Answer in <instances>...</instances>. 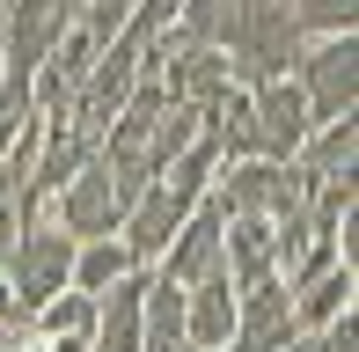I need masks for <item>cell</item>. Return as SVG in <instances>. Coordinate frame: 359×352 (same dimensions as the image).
Here are the masks:
<instances>
[{
    "mask_svg": "<svg viewBox=\"0 0 359 352\" xmlns=\"http://www.w3.org/2000/svg\"><path fill=\"white\" fill-rule=\"evenodd\" d=\"M250 118H257V154H264V162H293V147L316 133V118H308V103H301V88H293V74L250 88Z\"/></svg>",
    "mask_w": 359,
    "mask_h": 352,
    "instance_id": "obj_8",
    "label": "cell"
},
{
    "mask_svg": "<svg viewBox=\"0 0 359 352\" xmlns=\"http://www.w3.org/2000/svg\"><path fill=\"white\" fill-rule=\"evenodd\" d=\"M8 316H22V309H15V294H8V279H0V323H8Z\"/></svg>",
    "mask_w": 359,
    "mask_h": 352,
    "instance_id": "obj_20",
    "label": "cell"
},
{
    "mask_svg": "<svg viewBox=\"0 0 359 352\" xmlns=\"http://www.w3.org/2000/svg\"><path fill=\"white\" fill-rule=\"evenodd\" d=\"M286 352H301V345H286Z\"/></svg>",
    "mask_w": 359,
    "mask_h": 352,
    "instance_id": "obj_21",
    "label": "cell"
},
{
    "mask_svg": "<svg viewBox=\"0 0 359 352\" xmlns=\"http://www.w3.org/2000/svg\"><path fill=\"white\" fill-rule=\"evenodd\" d=\"M213 169H220V147H213V133H198V140H191V147L176 154L161 176H147V191L125 205V228H118V235H125V250H133L140 264H154V257H161V243L184 228V213L205 198V191H213Z\"/></svg>",
    "mask_w": 359,
    "mask_h": 352,
    "instance_id": "obj_1",
    "label": "cell"
},
{
    "mask_svg": "<svg viewBox=\"0 0 359 352\" xmlns=\"http://www.w3.org/2000/svg\"><path fill=\"white\" fill-rule=\"evenodd\" d=\"M301 352H359V323H352V309L337 316V323H323V330H308Z\"/></svg>",
    "mask_w": 359,
    "mask_h": 352,
    "instance_id": "obj_19",
    "label": "cell"
},
{
    "mask_svg": "<svg viewBox=\"0 0 359 352\" xmlns=\"http://www.w3.org/2000/svg\"><path fill=\"white\" fill-rule=\"evenodd\" d=\"M140 257L125 250V235H95V243H74V294H103L118 286Z\"/></svg>",
    "mask_w": 359,
    "mask_h": 352,
    "instance_id": "obj_16",
    "label": "cell"
},
{
    "mask_svg": "<svg viewBox=\"0 0 359 352\" xmlns=\"http://www.w3.org/2000/svg\"><path fill=\"white\" fill-rule=\"evenodd\" d=\"M184 352H191V345H184Z\"/></svg>",
    "mask_w": 359,
    "mask_h": 352,
    "instance_id": "obj_23",
    "label": "cell"
},
{
    "mask_svg": "<svg viewBox=\"0 0 359 352\" xmlns=\"http://www.w3.org/2000/svg\"><path fill=\"white\" fill-rule=\"evenodd\" d=\"M22 125H29V88L0 74V154L15 147V133H22Z\"/></svg>",
    "mask_w": 359,
    "mask_h": 352,
    "instance_id": "obj_18",
    "label": "cell"
},
{
    "mask_svg": "<svg viewBox=\"0 0 359 352\" xmlns=\"http://www.w3.org/2000/svg\"><path fill=\"white\" fill-rule=\"evenodd\" d=\"M293 22H301V37H352L359 0H293Z\"/></svg>",
    "mask_w": 359,
    "mask_h": 352,
    "instance_id": "obj_17",
    "label": "cell"
},
{
    "mask_svg": "<svg viewBox=\"0 0 359 352\" xmlns=\"http://www.w3.org/2000/svg\"><path fill=\"white\" fill-rule=\"evenodd\" d=\"M220 271H227V286H264V279H279V228L271 220H227V235H220Z\"/></svg>",
    "mask_w": 359,
    "mask_h": 352,
    "instance_id": "obj_10",
    "label": "cell"
},
{
    "mask_svg": "<svg viewBox=\"0 0 359 352\" xmlns=\"http://www.w3.org/2000/svg\"><path fill=\"white\" fill-rule=\"evenodd\" d=\"M293 88L316 125L359 118V37H308V52L293 59Z\"/></svg>",
    "mask_w": 359,
    "mask_h": 352,
    "instance_id": "obj_4",
    "label": "cell"
},
{
    "mask_svg": "<svg viewBox=\"0 0 359 352\" xmlns=\"http://www.w3.org/2000/svg\"><path fill=\"white\" fill-rule=\"evenodd\" d=\"M220 235H227V213L213 198H198L184 213V228L161 243V257H154V271L161 279H176V286H191V279H205V271H220Z\"/></svg>",
    "mask_w": 359,
    "mask_h": 352,
    "instance_id": "obj_9",
    "label": "cell"
},
{
    "mask_svg": "<svg viewBox=\"0 0 359 352\" xmlns=\"http://www.w3.org/2000/svg\"><path fill=\"white\" fill-rule=\"evenodd\" d=\"M227 330H235V286H227V271L191 279L184 286V345L191 352H220Z\"/></svg>",
    "mask_w": 359,
    "mask_h": 352,
    "instance_id": "obj_11",
    "label": "cell"
},
{
    "mask_svg": "<svg viewBox=\"0 0 359 352\" xmlns=\"http://www.w3.org/2000/svg\"><path fill=\"white\" fill-rule=\"evenodd\" d=\"M293 169L308 176V191L330 184V176H352V169H359V118H330V125H316V133L293 147Z\"/></svg>",
    "mask_w": 359,
    "mask_h": 352,
    "instance_id": "obj_13",
    "label": "cell"
},
{
    "mask_svg": "<svg viewBox=\"0 0 359 352\" xmlns=\"http://www.w3.org/2000/svg\"><path fill=\"white\" fill-rule=\"evenodd\" d=\"M140 352H184V286L147 271V301H140Z\"/></svg>",
    "mask_w": 359,
    "mask_h": 352,
    "instance_id": "obj_15",
    "label": "cell"
},
{
    "mask_svg": "<svg viewBox=\"0 0 359 352\" xmlns=\"http://www.w3.org/2000/svg\"><path fill=\"white\" fill-rule=\"evenodd\" d=\"M0 8H8V0H0Z\"/></svg>",
    "mask_w": 359,
    "mask_h": 352,
    "instance_id": "obj_22",
    "label": "cell"
},
{
    "mask_svg": "<svg viewBox=\"0 0 359 352\" xmlns=\"http://www.w3.org/2000/svg\"><path fill=\"white\" fill-rule=\"evenodd\" d=\"M0 279H8V294H15V309H44L52 294H67L74 286V235H59L52 220H22V235L8 243V257H0Z\"/></svg>",
    "mask_w": 359,
    "mask_h": 352,
    "instance_id": "obj_3",
    "label": "cell"
},
{
    "mask_svg": "<svg viewBox=\"0 0 359 352\" xmlns=\"http://www.w3.org/2000/svg\"><path fill=\"white\" fill-rule=\"evenodd\" d=\"M147 271L154 264H133L118 286L95 294V352H140V301H147Z\"/></svg>",
    "mask_w": 359,
    "mask_h": 352,
    "instance_id": "obj_12",
    "label": "cell"
},
{
    "mask_svg": "<svg viewBox=\"0 0 359 352\" xmlns=\"http://www.w3.org/2000/svg\"><path fill=\"white\" fill-rule=\"evenodd\" d=\"M352 294H359V271H352V264H330V271H316L308 286H293V294H286V301H293V330L308 338V330L337 323V316L352 309Z\"/></svg>",
    "mask_w": 359,
    "mask_h": 352,
    "instance_id": "obj_14",
    "label": "cell"
},
{
    "mask_svg": "<svg viewBox=\"0 0 359 352\" xmlns=\"http://www.w3.org/2000/svg\"><path fill=\"white\" fill-rule=\"evenodd\" d=\"M286 345H301L286 286H279V279L242 286V294H235V330H227V345H220V352H286Z\"/></svg>",
    "mask_w": 359,
    "mask_h": 352,
    "instance_id": "obj_7",
    "label": "cell"
},
{
    "mask_svg": "<svg viewBox=\"0 0 359 352\" xmlns=\"http://www.w3.org/2000/svg\"><path fill=\"white\" fill-rule=\"evenodd\" d=\"M205 198H213L227 220H293V213H308V176L293 162L250 154V162H220Z\"/></svg>",
    "mask_w": 359,
    "mask_h": 352,
    "instance_id": "obj_2",
    "label": "cell"
},
{
    "mask_svg": "<svg viewBox=\"0 0 359 352\" xmlns=\"http://www.w3.org/2000/svg\"><path fill=\"white\" fill-rule=\"evenodd\" d=\"M44 220H52L59 235H74V243H95V235H118V228H125V191L110 184L103 154L44 198Z\"/></svg>",
    "mask_w": 359,
    "mask_h": 352,
    "instance_id": "obj_5",
    "label": "cell"
},
{
    "mask_svg": "<svg viewBox=\"0 0 359 352\" xmlns=\"http://www.w3.org/2000/svg\"><path fill=\"white\" fill-rule=\"evenodd\" d=\"M133 81H140V44H133V37H110L103 52H95V67H88V81H81V95H74L67 118H74V125H88V133L103 140V125L125 110Z\"/></svg>",
    "mask_w": 359,
    "mask_h": 352,
    "instance_id": "obj_6",
    "label": "cell"
}]
</instances>
